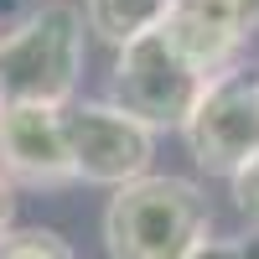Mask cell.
I'll list each match as a JSON object with an SVG mask.
<instances>
[{
    "instance_id": "obj_1",
    "label": "cell",
    "mask_w": 259,
    "mask_h": 259,
    "mask_svg": "<svg viewBox=\"0 0 259 259\" xmlns=\"http://www.w3.org/2000/svg\"><path fill=\"white\" fill-rule=\"evenodd\" d=\"M89 62V21L73 0H41L0 31V104H62L78 99Z\"/></svg>"
},
{
    "instance_id": "obj_2",
    "label": "cell",
    "mask_w": 259,
    "mask_h": 259,
    "mask_svg": "<svg viewBox=\"0 0 259 259\" xmlns=\"http://www.w3.org/2000/svg\"><path fill=\"white\" fill-rule=\"evenodd\" d=\"M212 239V202L192 177H150L114 187L104 207V254L109 259H187Z\"/></svg>"
},
{
    "instance_id": "obj_3",
    "label": "cell",
    "mask_w": 259,
    "mask_h": 259,
    "mask_svg": "<svg viewBox=\"0 0 259 259\" xmlns=\"http://www.w3.org/2000/svg\"><path fill=\"white\" fill-rule=\"evenodd\" d=\"M202 89H207V73L192 68V57L171 41L166 26H150L135 41L114 47V68H109L104 99L161 135V130L187 124V114H192Z\"/></svg>"
},
{
    "instance_id": "obj_4",
    "label": "cell",
    "mask_w": 259,
    "mask_h": 259,
    "mask_svg": "<svg viewBox=\"0 0 259 259\" xmlns=\"http://www.w3.org/2000/svg\"><path fill=\"white\" fill-rule=\"evenodd\" d=\"M182 140L197 171L239 177L259 156V73H249L239 62V68L207 78V89L197 94L182 124Z\"/></svg>"
},
{
    "instance_id": "obj_5",
    "label": "cell",
    "mask_w": 259,
    "mask_h": 259,
    "mask_svg": "<svg viewBox=\"0 0 259 259\" xmlns=\"http://www.w3.org/2000/svg\"><path fill=\"white\" fill-rule=\"evenodd\" d=\"M62 135H68V161H73L78 182L130 187V182L150 177L156 130L130 119L109 99H73V104H62Z\"/></svg>"
},
{
    "instance_id": "obj_6",
    "label": "cell",
    "mask_w": 259,
    "mask_h": 259,
    "mask_svg": "<svg viewBox=\"0 0 259 259\" xmlns=\"http://www.w3.org/2000/svg\"><path fill=\"white\" fill-rule=\"evenodd\" d=\"M0 177L11 187L57 192L73 187L68 135H62V109L47 104H0Z\"/></svg>"
},
{
    "instance_id": "obj_7",
    "label": "cell",
    "mask_w": 259,
    "mask_h": 259,
    "mask_svg": "<svg viewBox=\"0 0 259 259\" xmlns=\"http://www.w3.org/2000/svg\"><path fill=\"white\" fill-rule=\"evenodd\" d=\"M161 26L192 57V68L218 78L239 68L244 47L259 36V0H171Z\"/></svg>"
},
{
    "instance_id": "obj_8",
    "label": "cell",
    "mask_w": 259,
    "mask_h": 259,
    "mask_svg": "<svg viewBox=\"0 0 259 259\" xmlns=\"http://www.w3.org/2000/svg\"><path fill=\"white\" fill-rule=\"evenodd\" d=\"M166 11H171V0H83L89 31L99 41H109V47H124V41H135L140 31L161 26Z\"/></svg>"
},
{
    "instance_id": "obj_9",
    "label": "cell",
    "mask_w": 259,
    "mask_h": 259,
    "mask_svg": "<svg viewBox=\"0 0 259 259\" xmlns=\"http://www.w3.org/2000/svg\"><path fill=\"white\" fill-rule=\"evenodd\" d=\"M0 259H78L73 244L57 228H6L0 233Z\"/></svg>"
},
{
    "instance_id": "obj_10",
    "label": "cell",
    "mask_w": 259,
    "mask_h": 259,
    "mask_svg": "<svg viewBox=\"0 0 259 259\" xmlns=\"http://www.w3.org/2000/svg\"><path fill=\"white\" fill-rule=\"evenodd\" d=\"M228 197H233V207H239V218L259 233V156L239 171V177H228Z\"/></svg>"
},
{
    "instance_id": "obj_11",
    "label": "cell",
    "mask_w": 259,
    "mask_h": 259,
    "mask_svg": "<svg viewBox=\"0 0 259 259\" xmlns=\"http://www.w3.org/2000/svg\"><path fill=\"white\" fill-rule=\"evenodd\" d=\"M187 259H249V239H207Z\"/></svg>"
},
{
    "instance_id": "obj_12",
    "label": "cell",
    "mask_w": 259,
    "mask_h": 259,
    "mask_svg": "<svg viewBox=\"0 0 259 259\" xmlns=\"http://www.w3.org/2000/svg\"><path fill=\"white\" fill-rule=\"evenodd\" d=\"M11 212H16V187H11L6 177H0V233L11 228Z\"/></svg>"
},
{
    "instance_id": "obj_13",
    "label": "cell",
    "mask_w": 259,
    "mask_h": 259,
    "mask_svg": "<svg viewBox=\"0 0 259 259\" xmlns=\"http://www.w3.org/2000/svg\"><path fill=\"white\" fill-rule=\"evenodd\" d=\"M249 259H259V239H249Z\"/></svg>"
}]
</instances>
